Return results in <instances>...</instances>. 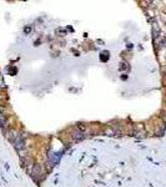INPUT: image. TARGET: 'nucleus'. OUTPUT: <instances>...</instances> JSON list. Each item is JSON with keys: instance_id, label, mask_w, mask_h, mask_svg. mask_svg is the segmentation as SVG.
Wrapping results in <instances>:
<instances>
[{"instance_id": "1", "label": "nucleus", "mask_w": 166, "mask_h": 187, "mask_svg": "<svg viewBox=\"0 0 166 187\" xmlns=\"http://www.w3.org/2000/svg\"><path fill=\"white\" fill-rule=\"evenodd\" d=\"M71 137H73L75 141H80V140L84 139L85 136H84V132L80 131L79 128H74V130L71 131Z\"/></svg>"}, {"instance_id": "2", "label": "nucleus", "mask_w": 166, "mask_h": 187, "mask_svg": "<svg viewBox=\"0 0 166 187\" xmlns=\"http://www.w3.org/2000/svg\"><path fill=\"white\" fill-rule=\"evenodd\" d=\"M6 136H8V139L11 141V142H14L15 140H18L20 137V133H19L16 130H9L8 133H6Z\"/></svg>"}, {"instance_id": "3", "label": "nucleus", "mask_w": 166, "mask_h": 187, "mask_svg": "<svg viewBox=\"0 0 166 187\" xmlns=\"http://www.w3.org/2000/svg\"><path fill=\"white\" fill-rule=\"evenodd\" d=\"M12 144H14L15 149H16L19 152H20V151H23V149H24V140H23V137H21V136L19 137L18 140H15Z\"/></svg>"}, {"instance_id": "4", "label": "nucleus", "mask_w": 166, "mask_h": 187, "mask_svg": "<svg viewBox=\"0 0 166 187\" xmlns=\"http://www.w3.org/2000/svg\"><path fill=\"white\" fill-rule=\"evenodd\" d=\"M30 172H31V175H33L34 177H36L37 175H40V173H41V167L39 165H34L33 166V170H31Z\"/></svg>"}, {"instance_id": "5", "label": "nucleus", "mask_w": 166, "mask_h": 187, "mask_svg": "<svg viewBox=\"0 0 166 187\" xmlns=\"http://www.w3.org/2000/svg\"><path fill=\"white\" fill-rule=\"evenodd\" d=\"M105 133H106V135H115V132H114V130H112L111 127H110V128L106 127V128H105Z\"/></svg>"}, {"instance_id": "6", "label": "nucleus", "mask_w": 166, "mask_h": 187, "mask_svg": "<svg viewBox=\"0 0 166 187\" xmlns=\"http://www.w3.org/2000/svg\"><path fill=\"white\" fill-rule=\"evenodd\" d=\"M79 127H80V131H84V130H85V128H86V127L84 126V124H79L78 128H79Z\"/></svg>"}]
</instances>
